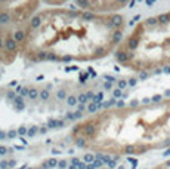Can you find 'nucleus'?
Wrapping results in <instances>:
<instances>
[{
	"label": "nucleus",
	"mask_w": 170,
	"mask_h": 169,
	"mask_svg": "<svg viewBox=\"0 0 170 169\" xmlns=\"http://www.w3.org/2000/svg\"><path fill=\"white\" fill-rule=\"evenodd\" d=\"M120 122V150L123 154H142L152 148L170 150V100L151 101L142 107L115 111Z\"/></svg>",
	"instance_id": "nucleus-1"
},
{
	"label": "nucleus",
	"mask_w": 170,
	"mask_h": 169,
	"mask_svg": "<svg viewBox=\"0 0 170 169\" xmlns=\"http://www.w3.org/2000/svg\"><path fill=\"white\" fill-rule=\"evenodd\" d=\"M120 49L127 53L126 65L133 70L170 67V12L141 22Z\"/></svg>",
	"instance_id": "nucleus-2"
},
{
	"label": "nucleus",
	"mask_w": 170,
	"mask_h": 169,
	"mask_svg": "<svg viewBox=\"0 0 170 169\" xmlns=\"http://www.w3.org/2000/svg\"><path fill=\"white\" fill-rule=\"evenodd\" d=\"M5 49L9 51V52H12V53H15L18 51V43L15 42L14 36H8L6 37V40H5Z\"/></svg>",
	"instance_id": "nucleus-3"
},
{
	"label": "nucleus",
	"mask_w": 170,
	"mask_h": 169,
	"mask_svg": "<svg viewBox=\"0 0 170 169\" xmlns=\"http://www.w3.org/2000/svg\"><path fill=\"white\" fill-rule=\"evenodd\" d=\"M111 24L114 25V28L121 30L123 25H124V20H123L121 15H113V17H111Z\"/></svg>",
	"instance_id": "nucleus-4"
},
{
	"label": "nucleus",
	"mask_w": 170,
	"mask_h": 169,
	"mask_svg": "<svg viewBox=\"0 0 170 169\" xmlns=\"http://www.w3.org/2000/svg\"><path fill=\"white\" fill-rule=\"evenodd\" d=\"M81 131L84 132V135H86V136H92V135L96 132V126H93L92 122H89V123H86V125L81 126Z\"/></svg>",
	"instance_id": "nucleus-5"
},
{
	"label": "nucleus",
	"mask_w": 170,
	"mask_h": 169,
	"mask_svg": "<svg viewBox=\"0 0 170 169\" xmlns=\"http://www.w3.org/2000/svg\"><path fill=\"white\" fill-rule=\"evenodd\" d=\"M14 39H15V42L19 45V43H24L25 42V39H27V31H24V30H16L15 33H14Z\"/></svg>",
	"instance_id": "nucleus-6"
},
{
	"label": "nucleus",
	"mask_w": 170,
	"mask_h": 169,
	"mask_svg": "<svg viewBox=\"0 0 170 169\" xmlns=\"http://www.w3.org/2000/svg\"><path fill=\"white\" fill-rule=\"evenodd\" d=\"M42 15H37V17H33L31 18V21H30V27L33 28V30H36V28H39L40 25H42Z\"/></svg>",
	"instance_id": "nucleus-7"
},
{
	"label": "nucleus",
	"mask_w": 170,
	"mask_h": 169,
	"mask_svg": "<svg viewBox=\"0 0 170 169\" xmlns=\"http://www.w3.org/2000/svg\"><path fill=\"white\" fill-rule=\"evenodd\" d=\"M9 20H11V15L8 12H0V24L9 22Z\"/></svg>",
	"instance_id": "nucleus-8"
},
{
	"label": "nucleus",
	"mask_w": 170,
	"mask_h": 169,
	"mask_svg": "<svg viewBox=\"0 0 170 169\" xmlns=\"http://www.w3.org/2000/svg\"><path fill=\"white\" fill-rule=\"evenodd\" d=\"M47 61H62V56H58L55 52H47Z\"/></svg>",
	"instance_id": "nucleus-9"
},
{
	"label": "nucleus",
	"mask_w": 170,
	"mask_h": 169,
	"mask_svg": "<svg viewBox=\"0 0 170 169\" xmlns=\"http://www.w3.org/2000/svg\"><path fill=\"white\" fill-rule=\"evenodd\" d=\"M16 92H19L21 97H25V95L30 94V89H28V88H21V86H18V88H16Z\"/></svg>",
	"instance_id": "nucleus-10"
},
{
	"label": "nucleus",
	"mask_w": 170,
	"mask_h": 169,
	"mask_svg": "<svg viewBox=\"0 0 170 169\" xmlns=\"http://www.w3.org/2000/svg\"><path fill=\"white\" fill-rule=\"evenodd\" d=\"M28 97H30L31 100H36V98H39V97H40V92H39L37 89H30V94H28Z\"/></svg>",
	"instance_id": "nucleus-11"
},
{
	"label": "nucleus",
	"mask_w": 170,
	"mask_h": 169,
	"mask_svg": "<svg viewBox=\"0 0 170 169\" xmlns=\"http://www.w3.org/2000/svg\"><path fill=\"white\" fill-rule=\"evenodd\" d=\"M77 100H78V103H80V104H83V105H84V104L88 103V95H86V94H80V95L77 97Z\"/></svg>",
	"instance_id": "nucleus-12"
},
{
	"label": "nucleus",
	"mask_w": 170,
	"mask_h": 169,
	"mask_svg": "<svg viewBox=\"0 0 170 169\" xmlns=\"http://www.w3.org/2000/svg\"><path fill=\"white\" fill-rule=\"evenodd\" d=\"M81 18L86 20V21H90V20H93V14H92V12H83V14H81Z\"/></svg>",
	"instance_id": "nucleus-13"
},
{
	"label": "nucleus",
	"mask_w": 170,
	"mask_h": 169,
	"mask_svg": "<svg viewBox=\"0 0 170 169\" xmlns=\"http://www.w3.org/2000/svg\"><path fill=\"white\" fill-rule=\"evenodd\" d=\"M96 159H95V156L93 154H90V153H88V154H84V162H88V163H92V162H95Z\"/></svg>",
	"instance_id": "nucleus-14"
},
{
	"label": "nucleus",
	"mask_w": 170,
	"mask_h": 169,
	"mask_svg": "<svg viewBox=\"0 0 170 169\" xmlns=\"http://www.w3.org/2000/svg\"><path fill=\"white\" fill-rule=\"evenodd\" d=\"M50 97V94H49V91L47 89H43V91H40V98L44 101V100H47Z\"/></svg>",
	"instance_id": "nucleus-15"
},
{
	"label": "nucleus",
	"mask_w": 170,
	"mask_h": 169,
	"mask_svg": "<svg viewBox=\"0 0 170 169\" xmlns=\"http://www.w3.org/2000/svg\"><path fill=\"white\" fill-rule=\"evenodd\" d=\"M67 101H68V105H75V104L78 103L77 97H72V95H71V97H68V98H67Z\"/></svg>",
	"instance_id": "nucleus-16"
},
{
	"label": "nucleus",
	"mask_w": 170,
	"mask_h": 169,
	"mask_svg": "<svg viewBox=\"0 0 170 169\" xmlns=\"http://www.w3.org/2000/svg\"><path fill=\"white\" fill-rule=\"evenodd\" d=\"M154 169H170V160H167V162H164V163L158 165V166H157V168H154Z\"/></svg>",
	"instance_id": "nucleus-17"
},
{
	"label": "nucleus",
	"mask_w": 170,
	"mask_h": 169,
	"mask_svg": "<svg viewBox=\"0 0 170 169\" xmlns=\"http://www.w3.org/2000/svg\"><path fill=\"white\" fill-rule=\"evenodd\" d=\"M56 98H58V100H65V98H67V92H65L64 89L58 91V94H56Z\"/></svg>",
	"instance_id": "nucleus-18"
},
{
	"label": "nucleus",
	"mask_w": 170,
	"mask_h": 169,
	"mask_svg": "<svg viewBox=\"0 0 170 169\" xmlns=\"http://www.w3.org/2000/svg\"><path fill=\"white\" fill-rule=\"evenodd\" d=\"M37 131H40V129H39L37 126H33V128L28 129V134H27V135H28V136H34V135L37 134Z\"/></svg>",
	"instance_id": "nucleus-19"
},
{
	"label": "nucleus",
	"mask_w": 170,
	"mask_h": 169,
	"mask_svg": "<svg viewBox=\"0 0 170 169\" xmlns=\"http://www.w3.org/2000/svg\"><path fill=\"white\" fill-rule=\"evenodd\" d=\"M102 97H104V94H102V92H99L98 95H95V98H93V101H92V103H93V104H99V103H101V100H102Z\"/></svg>",
	"instance_id": "nucleus-20"
},
{
	"label": "nucleus",
	"mask_w": 170,
	"mask_h": 169,
	"mask_svg": "<svg viewBox=\"0 0 170 169\" xmlns=\"http://www.w3.org/2000/svg\"><path fill=\"white\" fill-rule=\"evenodd\" d=\"M47 165H49V168H55V166L59 165V162H58L56 159H49V160H47Z\"/></svg>",
	"instance_id": "nucleus-21"
},
{
	"label": "nucleus",
	"mask_w": 170,
	"mask_h": 169,
	"mask_svg": "<svg viewBox=\"0 0 170 169\" xmlns=\"http://www.w3.org/2000/svg\"><path fill=\"white\" fill-rule=\"evenodd\" d=\"M96 110H98V105H96V104H93V103H92V104H89V105H88V111H89V113H95Z\"/></svg>",
	"instance_id": "nucleus-22"
},
{
	"label": "nucleus",
	"mask_w": 170,
	"mask_h": 169,
	"mask_svg": "<svg viewBox=\"0 0 170 169\" xmlns=\"http://www.w3.org/2000/svg\"><path fill=\"white\" fill-rule=\"evenodd\" d=\"M47 126H49V128H58V120H55V119H49Z\"/></svg>",
	"instance_id": "nucleus-23"
},
{
	"label": "nucleus",
	"mask_w": 170,
	"mask_h": 169,
	"mask_svg": "<svg viewBox=\"0 0 170 169\" xmlns=\"http://www.w3.org/2000/svg\"><path fill=\"white\" fill-rule=\"evenodd\" d=\"M92 5L93 3H90V2H77V6H80V8H89Z\"/></svg>",
	"instance_id": "nucleus-24"
},
{
	"label": "nucleus",
	"mask_w": 170,
	"mask_h": 169,
	"mask_svg": "<svg viewBox=\"0 0 170 169\" xmlns=\"http://www.w3.org/2000/svg\"><path fill=\"white\" fill-rule=\"evenodd\" d=\"M75 144L78 147H84V145H86V141H84V138H80V139H75Z\"/></svg>",
	"instance_id": "nucleus-25"
},
{
	"label": "nucleus",
	"mask_w": 170,
	"mask_h": 169,
	"mask_svg": "<svg viewBox=\"0 0 170 169\" xmlns=\"http://www.w3.org/2000/svg\"><path fill=\"white\" fill-rule=\"evenodd\" d=\"M9 166V160H2L0 162V169H6Z\"/></svg>",
	"instance_id": "nucleus-26"
},
{
	"label": "nucleus",
	"mask_w": 170,
	"mask_h": 169,
	"mask_svg": "<svg viewBox=\"0 0 170 169\" xmlns=\"http://www.w3.org/2000/svg\"><path fill=\"white\" fill-rule=\"evenodd\" d=\"M15 98H16L15 92H14V91H9V92H8V100H14V101H15Z\"/></svg>",
	"instance_id": "nucleus-27"
},
{
	"label": "nucleus",
	"mask_w": 170,
	"mask_h": 169,
	"mask_svg": "<svg viewBox=\"0 0 170 169\" xmlns=\"http://www.w3.org/2000/svg\"><path fill=\"white\" fill-rule=\"evenodd\" d=\"M16 134H18V131H9V132H8V138H11V139H12V138H15V136H16Z\"/></svg>",
	"instance_id": "nucleus-28"
},
{
	"label": "nucleus",
	"mask_w": 170,
	"mask_h": 169,
	"mask_svg": "<svg viewBox=\"0 0 170 169\" xmlns=\"http://www.w3.org/2000/svg\"><path fill=\"white\" fill-rule=\"evenodd\" d=\"M18 134H19V135H25V134H28V131H27L24 126H21V128L18 129Z\"/></svg>",
	"instance_id": "nucleus-29"
},
{
	"label": "nucleus",
	"mask_w": 170,
	"mask_h": 169,
	"mask_svg": "<svg viewBox=\"0 0 170 169\" xmlns=\"http://www.w3.org/2000/svg\"><path fill=\"white\" fill-rule=\"evenodd\" d=\"M58 168H59V169H65V168H67V162H65V160H59Z\"/></svg>",
	"instance_id": "nucleus-30"
},
{
	"label": "nucleus",
	"mask_w": 170,
	"mask_h": 169,
	"mask_svg": "<svg viewBox=\"0 0 170 169\" xmlns=\"http://www.w3.org/2000/svg\"><path fill=\"white\" fill-rule=\"evenodd\" d=\"M88 77H89V76H88V73H83V74L80 76V82H81V83H83V82H86V80H88Z\"/></svg>",
	"instance_id": "nucleus-31"
},
{
	"label": "nucleus",
	"mask_w": 170,
	"mask_h": 169,
	"mask_svg": "<svg viewBox=\"0 0 170 169\" xmlns=\"http://www.w3.org/2000/svg\"><path fill=\"white\" fill-rule=\"evenodd\" d=\"M74 119H75L74 113H68V114L65 116V120H74Z\"/></svg>",
	"instance_id": "nucleus-32"
},
{
	"label": "nucleus",
	"mask_w": 170,
	"mask_h": 169,
	"mask_svg": "<svg viewBox=\"0 0 170 169\" xmlns=\"http://www.w3.org/2000/svg\"><path fill=\"white\" fill-rule=\"evenodd\" d=\"M6 138H8V132L0 131V139H6Z\"/></svg>",
	"instance_id": "nucleus-33"
},
{
	"label": "nucleus",
	"mask_w": 170,
	"mask_h": 169,
	"mask_svg": "<svg viewBox=\"0 0 170 169\" xmlns=\"http://www.w3.org/2000/svg\"><path fill=\"white\" fill-rule=\"evenodd\" d=\"M15 103H16V105H19V104H24V100H22V97H16V98H15Z\"/></svg>",
	"instance_id": "nucleus-34"
},
{
	"label": "nucleus",
	"mask_w": 170,
	"mask_h": 169,
	"mask_svg": "<svg viewBox=\"0 0 170 169\" xmlns=\"http://www.w3.org/2000/svg\"><path fill=\"white\" fill-rule=\"evenodd\" d=\"M80 163H81V162H80V160H78V159H75V157H74V159H72V160H71V165H72V166H78V165H80Z\"/></svg>",
	"instance_id": "nucleus-35"
},
{
	"label": "nucleus",
	"mask_w": 170,
	"mask_h": 169,
	"mask_svg": "<svg viewBox=\"0 0 170 169\" xmlns=\"http://www.w3.org/2000/svg\"><path fill=\"white\" fill-rule=\"evenodd\" d=\"M6 153H8V148H6V147H3V145H0V154L3 156V154H6Z\"/></svg>",
	"instance_id": "nucleus-36"
},
{
	"label": "nucleus",
	"mask_w": 170,
	"mask_h": 169,
	"mask_svg": "<svg viewBox=\"0 0 170 169\" xmlns=\"http://www.w3.org/2000/svg\"><path fill=\"white\" fill-rule=\"evenodd\" d=\"M93 166H95V168H101V166H102V162H101V160H98V159H96V160H95V162H93Z\"/></svg>",
	"instance_id": "nucleus-37"
},
{
	"label": "nucleus",
	"mask_w": 170,
	"mask_h": 169,
	"mask_svg": "<svg viewBox=\"0 0 170 169\" xmlns=\"http://www.w3.org/2000/svg\"><path fill=\"white\" fill-rule=\"evenodd\" d=\"M104 79H107L108 82H114V80H115L113 76H108V74H105V76H104Z\"/></svg>",
	"instance_id": "nucleus-38"
},
{
	"label": "nucleus",
	"mask_w": 170,
	"mask_h": 169,
	"mask_svg": "<svg viewBox=\"0 0 170 169\" xmlns=\"http://www.w3.org/2000/svg\"><path fill=\"white\" fill-rule=\"evenodd\" d=\"M86 95H88V100H92V101H93V98H95V95H93V92H88Z\"/></svg>",
	"instance_id": "nucleus-39"
},
{
	"label": "nucleus",
	"mask_w": 170,
	"mask_h": 169,
	"mask_svg": "<svg viewBox=\"0 0 170 169\" xmlns=\"http://www.w3.org/2000/svg\"><path fill=\"white\" fill-rule=\"evenodd\" d=\"M15 108L19 111V110H24L25 108V104H19V105H15Z\"/></svg>",
	"instance_id": "nucleus-40"
},
{
	"label": "nucleus",
	"mask_w": 170,
	"mask_h": 169,
	"mask_svg": "<svg viewBox=\"0 0 170 169\" xmlns=\"http://www.w3.org/2000/svg\"><path fill=\"white\" fill-rule=\"evenodd\" d=\"M120 95H121V92H120V89H115V91H114V97H115V98H118Z\"/></svg>",
	"instance_id": "nucleus-41"
},
{
	"label": "nucleus",
	"mask_w": 170,
	"mask_h": 169,
	"mask_svg": "<svg viewBox=\"0 0 170 169\" xmlns=\"http://www.w3.org/2000/svg\"><path fill=\"white\" fill-rule=\"evenodd\" d=\"M81 114H83V113H81V111H78V110H77V111L74 113V116H75V119H80V117H81Z\"/></svg>",
	"instance_id": "nucleus-42"
},
{
	"label": "nucleus",
	"mask_w": 170,
	"mask_h": 169,
	"mask_svg": "<svg viewBox=\"0 0 170 169\" xmlns=\"http://www.w3.org/2000/svg\"><path fill=\"white\" fill-rule=\"evenodd\" d=\"M3 48H5V40H3L2 37H0V51H2Z\"/></svg>",
	"instance_id": "nucleus-43"
},
{
	"label": "nucleus",
	"mask_w": 170,
	"mask_h": 169,
	"mask_svg": "<svg viewBox=\"0 0 170 169\" xmlns=\"http://www.w3.org/2000/svg\"><path fill=\"white\" fill-rule=\"evenodd\" d=\"M86 168H88V166L84 165V163H80V165L77 166V169H86Z\"/></svg>",
	"instance_id": "nucleus-44"
},
{
	"label": "nucleus",
	"mask_w": 170,
	"mask_h": 169,
	"mask_svg": "<svg viewBox=\"0 0 170 169\" xmlns=\"http://www.w3.org/2000/svg\"><path fill=\"white\" fill-rule=\"evenodd\" d=\"M126 84H127V83H126L124 80H121V82L118 83V86H120V88H124V86H126Z\"/></svg>",
	"instance_id": "nucleus-45"
},
{
	"label": "nucleus",
	"mask_w": 170,
	"mask_h": 169,
	"mask_svg": "<svg viewBox=\"0 0 170 169\" xmlns=\"http://www.w3.org/2000/svg\"><path fill=\"white\" fill-rule=\"evenodd\" d=\"M15 165H16V160H9V166L11 168H14Z\"/></svg>",
	"instance_id": "nucleus-46"
},
{
	"label": "nucleus",
	"mask_w": 170,
	"mask_h": 169,
	"mask_svg": "<svg viewBox=\"0 0 170 169\" xmlns=\"http://www.w3.org/2000/svg\"><path fill=\"white\" fill-rule=\"evenodd\" d=\"M42 169H49V165H47V162H44V163L42 165Z\"/></svg>",
	"instance_id": "nucleus-47"
},
{
	"label": "nucleus",
	"mask_w": 170,
	"mask_h": 169,
	"mask_svg": "<svg viewBox=\"0 0 170 169\" xmlns=\"http://www.w3.org/2000/svg\"><path fill=\"white\" fill-rule=\"evenodd\" d=\"M78 111H81V113L84 111V105H83V104H80V105H78Z\"/></svg>",
	"instance_id": "nucleus-48"
},
{
	"label": "nucleus",
	"mask_w": 170,
	"mask_h": 169,
	"mask_svg": "<svg viewBox=\"0 0 170 169\" xmlns=\"http://www.w3.org/2000/svg\"><path fill=\"white\" fill-rule=\"evenodd\" d=\"M64 126V120H58V128H62Z\"/></svg>",
	"instance_id": "nucleus-49"
},
{
	"label": "nucleus",
	"mask_w": 170,
	"mask_h": 169,
	"mask_svg": "<svg viewBox=\"0 0 170 169\" xmlns=\"http://www.w3.org/2000/svg\"><path fill=\"white\" fill-rule=\"evenodd\" d=\"M104 88H105V89H110V88H111V83H105Z\"/></svg>",
	"instance_id": "nucleus-50"
},
{
	"label": "nucleus",
	"mask_w": 170,
	"mask_h": 169,
	"mask_svg": "<svg viewBox=\"0 0 170 169\" xmlns=\"http://www.w3.org/2000/svg\"><path fill=\"white\" fill-rule=\"evenodd\" d=\"M70 9H71V11H75L77 8H75V5H70Z\"/></svg>",
	"instance_id": "nucleus-51"
},
{
	"label": "nucleus",
	"mask_w": 170,
	"mask_h": 169,
	"mask_svg": "<svg viewBox=\"0 0 170 169\" xmlns=\"http://www.w3.org/2000/svg\"><path fill=\"white\" fill-rule=\"evenodd\" d=\"M46 131H47L46 128H40V132H42V134H46Z\"/></svg>",
	"instance_id": "nucleus-52"
},
{
	"label": "nucleus",
	"mask_w": 170,
	"mask_h": 169,
	"mask_svg": "<svg viewBox=\"0 0 170 169\" xmlns=\"http://www.w3.org/2000/svg\"><path fill=\"white\" fill-rule=\"evenodd\" d=\"M86 169H95V166H93V165H88V168H86Z\"/></svg>",
	"instance_id": "nucleus-53"
},
{
	"label": "nucleus",
	"mask_w": 170,
	"mask_h": 169,
	"mask_svg": "<svg viewBox=\"0 0 170 169\" xmlns=\"http://www.w3.org/2000/svg\"><path fill=\"white\" fill-rule=\"evenodd\" d=\"M68 169H77V168H75V166H72V165H71V166H70V168H68Z\"/></svg>",
	"instance_id": "nucleus-54"
},
{
	"label": "nucleus",
	"mask_w": 170,
	"mask_h": 169,
	"mask_svg": "<svg viewBox=\"0 0 170 169\" xmlns=\"http://www.w3.org/2000/svg\"><path fill=\"white\" fill-rule=\"evenodd\" d=\"M28 169H31V168H28Z\"/></svg>",
	"instance_id": "nucleus-55"
}]
</instances>
